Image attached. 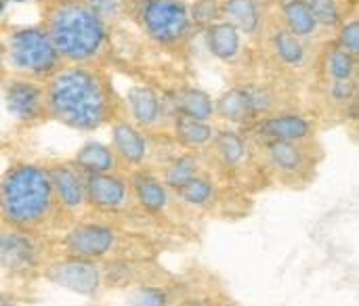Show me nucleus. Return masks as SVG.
I'll use <instances>...</instances> for the list:
<instances>
[{"label": "nucleus", "instance_id": "9", "mask_svg": "<svg viewBox=\"0 0 359 306\" xmlns=\"http://www.w3.org/2000/svg\"><path fill=\"white\" fill-rule=\"evenodd\" d=\"M271 185L288 189H305L316 181L324 151L318 141H265L255 143Z\"/></svg>", "mask_w": 359, "mask_h": 306}, {"label": "nucleus", "instance_id": "1", "mask_svg": "<svg viewBox=\"0 0 359 306\" xmlns=\"http://www.w3.org/2000/svg\"><path fill=\"white\" fill-rule=\"evenodd\" d=\"M48 120L78 132H95L128 118L126 103L103 65H63L46 82Z\"/></svg>", "mask_w": 359, "mask_h": 306}, {"label": "nucleus", "instance_id": "4", "mask_svg": "<svg viewBox=\"0 0 359 306\" xmlns=\"http://www.w3.org/2000/svg\"><path fill=\"white\" fill-rule=\"evenodd\" d=\"M40 23L65 65H105L109 29L90 0H40Z\"/></svg>", "mask_w": 359, "mask_h": 306}, {"label": "nucleus", "instance_id": "2", "mask_svg": "<svg viewBox=\"0 0 359 306\" xmlns=\"http://www.w3.org/2000/svg\"><path fill=\"white\" fill-rule=\"evenodd\" d=\"M175 271L164 267L162 258H78L57 256L44 271L42 281L63 288L72 294L99 300L116 292H133L168 279Z\"/></svg>", "mask_w": 359, "mask_h": 306}, {"label": "nucleus", "instance_id": "10", "mask_svg": "<svg viewBox=\"0 0 359 306\" xmlns=\"http://www.w3.org/2000/svg\"><path fill=\"white\" fill-rule=\"evenodd\" d=\"M139 21L143 32L164 48L183 46L194 32L189 6L183 0H143Z\"/></svg>", "mask_w": 359, "mask_h": 306}, {"label": "nucleus", "instance_id": "17", "mask_svg": "<svg viewBox=\"0 0 359 306\" xmlns=\"http://www.w3.org/2000/svg\"><path fill=\"white\" fill-rule=\"evenodd\" d=\"M126 111L128 118L147 134L154 132H168L175 111L170 107L168 99H162L151 86L139 84V86H130L126 99Z\"/></svg>", "mask_w": 359, "mask_h": 306}, {"label": "nucleus", "instance_id": "37", "mask_svg": "<svg viewBox=\"0 0 359 306\" xmlns=\"http://www.w3.org/2000/svg\"><path fill=\"white\" fill-rule=\"evenodd\" d=\"M273 2H284V0H273Z\"/></svg>", "mask_w": 359, "mask_h": 306}, {"label": "nucleus", "instance_id": "32", "mask_svg": "<svg viewBox=\"0 0 359 306\" xmlns=\"http://www.w3.org/2000/svg\"><path fill=\"white\" fill-rule=\"evenodd\" d=\"M23 298L17 296V294H11V292H2L0 290V306H23Z\"/></svg>", "mask_w": 359, "mask_h": 306}, {"label": "nucleus", "instance_id": "6", "mask_svg": "<svg viewBox=\"0 0 359 306\" xmlns=\"http://www.w3.org/2000/svg\"><path fill=\"white\" fill-rule=\"evenodd\" d=\"M206 158L210 168L221 179L246 191L248 195H255L271 185L257 145L242 128L231 126L217 130Z\"/></svg>", "mask_w": 359, "mask_h": 306}, {"label": "nucleus", "instance_id": "21", "mask_svg": "<svg viewBox=\"0 0 359 306\" xmlns=\"http://www.w3.org/2000/svg\"><path fill=\"white\" fill-rule=\"evenodd\" d=\"M269 50L284 67H303L309 57V42L294 36L280 21L269 27Z\"/></svg>", "mask_w": 359, "mask_h": 306}, {"label": "nucleus", "instance_id": "25", "mask_svg": "<svg viewBox=\"0 0 359 306\" xmlns=\"http://www.w3.org/2000/svg\"><path fill=\"white\" fill-rule=\"evenodd\" d=\"M204 38H206L208 50L217 59H221L225 63H231V61L240 59V55H242V34L227 19H219V21L210 23L204 29Z\"/></svg>", "mask_w": 359, "mask_h": 306}, {"label": "nucleus", "instance_id": "20", "mask_svg": "<svg viewBox=\"0 0 359 306\" xmlns=\"http://www.w3.org/2000/svg\"><path fill=\"white\" fill-rule=\"evenodd\" d=\"M208 166L210 164H208L206 151H187V149H183L181 153H177L172 160H168L156 172L162 176V181L172 191H179L191 179H196L198 174H202Z\"/></svg>", "mask_w": 359, "mask_h": 306}, {"label": "nucleus", "instance_id": "7", "mask_svg": "<svg viewBox=\"0 0 359 306\" xmlns=\"http://www.w3.org/2000/svg\"><path fill=\"white\" fill-rule=\"evenodd\" d=\"M57 237L0 223V271L4 277L19 286L42 281L46 267L61 256Z\"/></svg>", "mask_w": 359, "mask_h": 306}, {"label": "nucleus", "instance_id": "16", "mask_svg": "<svg viewBox=\"0 0 359 306\" xmlns=\"http://www.w3.org/2000/svg\"><path fill=\"white\" fill-rule=\"evenodd\" d=\"M185 292L177 306H244L229 290L225 279L204 265H191L183 271Z\"/></svg>", "mask_w": 359, "mask_h": 306}, {"label": "nucleus", "instance_id": "36", "mask_svg": "<svg viewBox=\"0 0 359 306\" xmlns=\"http://www.w3.org/2000/svg\"><path fill=\"white\" fill-rule=\"evenodd\" d=\"M6 2H27V0H6Z\"/></svg>", "mask_w": 359, "mask_h": 306}, {"label": "nucleus", "instance_id": "24", "mask_svg": "<svg viewBox=\"0 0 359 306\" xmlns=\"http://www.w3.org/2000/svg\"><path fill=\"white\" fill-rule=\"evenodd\" d=\"M280 23L305 42H313L324 34L316 15L305 0H284L280 2Z\"/></svg>", "mask_w": 359, "mask_h": 306}, {"label": "nucleus", "instance_id": "35", "mask_svg": "<svg viewBox=\"0 0 359 306\" xmlns=\"http://www.w3.org/2000/svg\"><path fill=\"white\" fill-rule=\"evenodd\" d=\"M84 306H114V305H101V302H95V300H93V302H88V305H84Z\"/></svg>", "mask_w": 359, "mask_h": 306}, {"label": "nucleus", "instance_id": "18", "mask_svg": "<svg viewBox=\"0 0 359 306\" xmlns=\"http://www.w3.org/2000/svg\"><path fill=\"white\" fill-rule=\"evenodd\" d=\"M111 147L124 172L149 168V134L143 132L130 118H122L111 126Z\"/></svg>", "mask_w": 359, "mask_h": 306}, {"label": "nucleus", "instance_id": "29", "mask_svg": "<svg viewBox=\"0 0 359 306\" xmlns=\"http://www.w3.org/2000/svg\"><path fill=\"white\" fill-rule=\"evenodd\" d=\"M189 15H191L194 27L206 29L210 23L223 19V2H219V0H196L189 6Z\"/></svg>", "mask_w": 359, "mask_h": 306}, {"label": "nucleus", "instance_id": "28", "mask_svg": "<svg viewBox=\"0 0 359 306\" xmlns=\"http://www.w3.org/2000/svg\"><path fill=\"white\" fill-rule=\"evenodd\" d=\"M324 32H337L347 17L345 0H305Z\"/></svg>", "mask_w": 359, "mask_h": 306}, {"label": "nucleus", "instance_id": "33", "mask_svg": "<svg viewBox=\"0 0 359 306\" xmlns=\"http://www.w3.org/2000/svg\"><path fill=\"white\" fill-rule=\"evenodd\" d=\"M4 65V44H2V38H0V69Z\"/></svg>", "mask_w": 359, "mask_h": 306}, {"label": "nucleus", "instance_id": "22", "mask_svg": "<svg viewBox=\"0 0 359 306\" xmlns=\"http://www.w3.org/2000/svg\"><path fill=\"white\" fill-rule=\"evenodd\" d=\"M170 134L187 151H208L217 137V128L212 126V122L177 113L170 124Z\"/></svg>", "mask_w": 359, "mask_h": 306}, {"label": "nucleus", "instance_id": "3", "mask_svg": "<svg viewBox=\"0 0 359 306\" xmlns=\"http://www.w3.org/2000/svg\"><path fill=\"white\" fill-rule=\"evenodd\" d=\"M0 223L46 235H61L65 231L44 162H15L2 172Z\"/></svg>", "mask_w": 359, "mask_h": 306}, {"label": "nucleus", "instance_id": "8", "mask_svg": "<svg viewBox=\"0 0 359 306\" xmlns=\"http://www.w3.org/2000/svg\"><path fill=\"white\" fill-rule=\"evenodd\" d=\"M2 44L4 63L11 74L46 82L65 65L42 23L8 27L2 36Z\"/></svg>", "mask_w": 359, "mask_h": 306}, {"label": "nucleus", "instance_id": "30", "mask_svg": "<svg viewBox=\"0 0 359 306\" xmlns=\"http://www.w3.org/2000/svg\"><path fill=\"white\" fill-rule=\"evenodd\" d=\"M334 34V42L359 61V17L345 19Z\"/></svg>", "mask_w": 359, "mask_h": 306}, {"label": "nucleus", "instance_id": "23", "mask_svg": "<svg viewBox=\"0 0 359 306\" xmlns=\"http://www.w3.org/2000/svg\"><path fill=\"white\" fill-rule=\"evenodd\" d=\"M265 0H223V19L240 29L242 36L255 38L265 27Z\"/></svg>", "mask_w": 359, "mask_h": 306}, {"label": "nucleus", "instance_id": "27", "mask_svg": "<svg viewBox=\"0 0 359 306\" xmlns=\"http://www.w3.org/2000/svg\"><path fill=\"white\" fill-rule=\"evenodd\" d=\"M170 101V107L177 113L181 116H189V118H196V120H206V122H212L215 116V101L210 99L208 92L200 90V88H181Z\"/></svg>", "mask_w": 359, "mask_h": 306}, {"label": "nucleus", "instance_id": "11", "mask_svg": "<svg viewBox=\"0 0 359 306\" xmlns=\"http://www.w3.org/2000/svg\"><path fill=\"white\" fill-rule=\"evenodd\" d=\"M273 111H278L276 97L267 86L261 84L233 86L219 101H215V116L233 128H246Z\"/></svg>", "mask_w": 359, "mask_h": 306}, {"label": "nucleus", "instance_id": "5", "mask_svg": "<svg viewBox=\"0 0 359 306\" xmlns=\"http://www.w3.org/2000/svg\"><path fill=\"white\" fill-rule=\"evenodd\" d=\"M59 250L78 258H162L175 248V237L130 229L103 218H84L67 227L59 237Z\"/></svg>", "mask_w": 359, "mask_h": 306}, {"label": "nucleus", "instance_id": "12", "mask_svg": "<svg viewBox=\"0 0 359 306\" xmlns=\"http://www.w3.org/2000/svg\"><path fill=\"white\" fill-rule=\"evenodd\" d=\"M46 170L55 189L57 206L61 210L65 229L78 221L88 218V197H86V172L69 160H46Z\"/></svg>", "mask_w": 359, "mask_h": 306}, {"label": "nucleus", "instance_id": "14", "mask_svg": "<svg viewBox=\"0 0 359 306\" xmlns=\"http://www.w3.org/2000/svg\"><path fill=\"white\" fill-rule=\"evenodd\" d=\"M322 74L332 105L351 107L359 97V61L345 53L334 40L322 55Z\"/></svg>", "mask_w": 359, "mask_h": 306}, {"label": "nucleus", "instance_id": "13", "mask_svg": "<svg viewBox=\"0 0 359 306\" xmlns=\"http://www.w3.org/2000/svg\"><path fill=\"white\" fill-rule=\"evenodd\" d=\"M2 95L6 109L21 126H38L48 120L44 82L6 74L2 76Z\"/></svg>", "mask_w": 359, "mask_h": 306}, {"label": "nucleus", "instance_id": "31", "mask_svg": "<svg viewBox=\"0 0 359 306\" xmlns=\"http://www.w3.org/2000/svg\"><path fill=\"white\" fill-rule=\"evenodd\" d=\"M90 4L97 8V13H99L107 23L114 21L116 17H120L122 11H124V2H122V0H90Z\"/></svg>", "mask_w": 359, "mask_h": 306}, {"label": "nucleus", "instance_id": "34", "mask_svg": "<svg viewBox=\"0 0 359 306\" xmlns=\"http://www.w3.org/2000/svg\"><path fill=\"white\" fill-rule=\"evenodd\" d=\"M4 8H6V0H0V19L4 15Z\"/></svg>", "mask_w": 359, "mask_h": 306}, {"label": "nucleus", "instance_id": "26", "mask_svg": "<svg viewBox=\"0 0 359 306\" xmlns=\"http://www.w3.org/2000/svg\"><path fill=\"white\" fill-rule=\"evenodd\" d=\"M78 168H82L86 174H105V172H124L116 151L111 145L88 141L84 143L72 158Z\"/></svg>", "mask_w": 359, "mask_h": 306}, {"label": "nucleus", "instance_id": "15", "mask_svg": "<svg viewBox=\"0 0 359 306\" xmlns=\"http://www.w3.org/2000/svg\"><path fill=\"white\" fill-rule=\"evenodd\" d=\"M242 130L250 137L252 143H265V141L309 143V141H316L313 120L299 111H273Z\"/></svg>", "mask_w": 359, "mask_h": 306}, {"label": "nucleus", "instance_id": "19", "mask_svg": "<svg viewBox=\"0 0 359 306\" xmlns=\"http://www.w3.org/2000/svg\"><path fill=\"white\" fill-rule=\"evenodd\" d=\"M185 292V275L172 273L168 279L128 292L122 306H177Z\"/></svg>", "mask_w": 359, "mask_h": 306}]
</instances>
